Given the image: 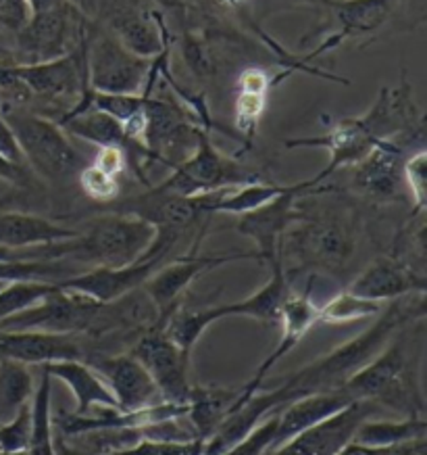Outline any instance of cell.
Returning a JSON list of instances; mask_svg holds the SVG:
<instances>
[{
	"instance_id": "obj_1",
	"label": "cell",
	"mask_w": 427,
	"mask_h": 455,
	"mask_svg": "<svg viewBox=\"0 0 427 455\" xmlns=\"http://www.w3.org/2000/svg\"><path fill=\"white\" fill-rule=\"evenodd\" d=\"M326 124L323 134L286 140L288 148H326L329 161L317 176H312L317 184L342 167L357 165L382 140L413 142L421 139L425 130V117L415 105L413 88L407 80L399 86H384L363 116Z\"/></svg>"
},
{
	"instance_id": "obj_2",
	"label": "cell",
	"mask_w": 427,
	"mask_h": 455,
	"mask_svg": "<svg viewBox=\"0 0 427 455\" xmlns=\"http://www.w3.org/2000/svg\"><path fill=\"white\" fill-rule=\"evenodd\" d=\"M423 297L425 295H417V299H411V301L407 297L396 299L388 307H384L377 320L357 337L338 345L315 362L306 363L294 374L272 382L269 387L278 395L280 405L286 407L292 401L311 393L344 388L348 379L357 374L365 363H369L402 326H407L408 322L423 320Z\"/></svg>"
},
{
	"instance_id": "obj_3",
	"label": "cell",
	"mask_w": 427,
	"mask_h": 455,
	"mask_svg": "<svg viewBox=\"0 0 427 455\" xmlns=\"http://www.w3.org/2000/svg\"><path fill=\"white\" fill-rule=\"evenodd\" d=\"M423 320L402 326L369 363L348 379L344 391L352 399L371 401L373 405L388 407L405 418H425L421 388Z\"/></svg>"
},
{
	"instance_id": "obj_4",
	"label": "cell",
	"mask_w": 427,
	"mask_h": 455,
	"mask_svg": "<svg viewBox=\"0 0 427 455\" xmlns=\"http://www.w3.org/2000/svg\"><path fill=\"white\" fill-rule=\"evenodd\" d=\"M154 241V228L140 218L107 213L69 241L40 247V259H67L92 267H123L140 261Z\"/></svg>"
},
{
	"instance_id": "obj_5",
	"label": "cell",
	"mask_w": 427,
	"mask_h": 455,
	"mask_svg": "<svg viewBox=\"0 0 427 455\" xmlns=\"http://www.w3.org/2000/svg\"><path fill=\"white\" fill-rule=\"evenodd\" d=\"M13 130L23 161L29 170L51 184H67L88 161L71 145L67 132L55 119L21 105H0Z\"/></svg>"
},
{
	"instance_id": "obj_6",
	"label": "cell",
	"mask_w": 427,
	"mask_h": 455,
	"mask_svg": "<svg viewBox=\"0 0 427 455\" xmlns=\"http://www.w3.org/2000/svg\"><path fill=\"white\" fill-rule=\"evenodd\" d=\"M255 182H265L263 173L240 164L236 157L221 153L210 140L209 132L202 130L194 153L178 167H173L170 176L161 184H156L154 188L171 195L196 196L217 193V190L240 188Z\"/></svg>"
},
{
	"instance_id": "obj_7",
	"label": "cell",
	"mask_w": 427,
	"mask_h": 455,
	"mask_svg": "<svg viewBox=\"0 0 427 455\" xmlns=\"http://www.w3.org/2000/svg\"><path fill=\"white\" fill-rule=\"evenodd\" d=\"M153 59L138 57L125 49L105 28L86 36V80L88 88L105 94H142L146 88Z\"/></svg>"
},
{
	"instance_id": "obj_8",
	"label": "cell",
	"mask_w": 427,
	"mask_h": 455,
	"mask_svg": "<svg viewBox=\"0 0 427 455\" xmlns=\"http://www.w3.org/2000/svg\"><path fill=\"white\" fill-rule=\"evenodd\" d=\"M317 193H323V188H319L315 180L309 178L292 184L284 195L275 196L273 201L265 203L255 212L238 215L236 230L255 243L258 261L272 266L275 259H280L284 236L304 215L303 209H300V199Z\"/></svg>"
},
{
	"instance_id": "obj_9",
	"label": "cell",
	"mask_w": 427,
	"mask_h": 455,
	"mask_svg": "<svg viewBox=\"0 0 427 455\" xmlns=\"http://www.w3.org/2000/svg\"><path fill=\"white\" fill-rule=\"evenodd\" d=\"M86 36L74 51H69L67 55L51 59V61L11 63V74L26 86L29 97L46 100L48 105L63 107L61 116H65L71 107L80 103L88 88Z\"/></svg>"
},
{
	"instance_id": "obj_10",
	"label": "cell",
	"mask_w": 427,
	"mask_h": 455,
	"mask_svg": "<svg viewBox=\"0 0 427 455\" xmlns=\"http://www.w3.org/2000/svg\"><path fill=\"white\" fill-rule=\"evenodd\" d=\"M304 212V209H303ZM300 228L292 230V244L298 259L306 266L338 272L357 251V228L342 212L309 215L304 212Z\"/></svg>"
},
{
	"instance_id": "obj_11",
	"label": "cell",
	"mask_w": 427,
	"mask_h": 455,
	"mask_svg": "<svg viewBox=\"0 0 427 455\" xmlns=\"http://www.w3.org/2000/svg\"><path fill=\"white\" fill-rule=\"evenodd\" d=\"M105 303L94 301L82 292L57 289L32 307L0 322V331L42 332V334H80L92 328L96 315Z\"/></svg>"
},
{
	"instance_id": "obj_12",
	"label": "cell",
	"mask_w": 427,
	"mask_h": 455,
	"mask_svg": "<svg viewBox=\"0 0 427 455\" xmlns=\"http://www.w3.org/2000/svg\"><path fill=\"white\" fill-rule=\"evenodd\" d=\"M86 32V15L74 3H67L48 13L29 15L28 21L15 32L17 49L23 63L51 61L74 51Z\"/></svg>"
},
{
	"instance_id": "obj_13",
	"label": "cell",
	"mask_w": 427,
	"mask_h": 455,
	"mask_svg": "<svg viewBox=\"0 0 427 455\" xmlns=\"http://www.w3.org/2000/svg\"><path fill=\"white\" fill-rule=\"evenodd\" d=\"M138 362L146 368L154 380L163 401L188 405L192 391L190 382V355L179 351V347L163 332L161 324L144 331L130 349Z\"/></svg>"
},
{
	"instance_id": "obj_14",
	"label": "cell",
	"mask_w": 427,
	"mask_h": 455,
	"mask_svg": "<svg viewBox=\"0 0 427 455\" xmlns=\"http://www.w3.org/2000/svg\"><path fill=\"white\" fill-rule=\"evenodd\" d=\"M402 0H328L326 11L332 15L334 29L323 36L317 49H312L304 61L336 51L346 40H359L377 34L388 26Z\"/></svg>"
},
{
	"instance_id": "obj_15",
	"label": "cell",
	"mask_w": 427,
	"mask_h": 455,
	"mask_svg": "<svg viewBox=\"0 0 427 455\" xmlns=\"http://www.w3.org/2000/svg\"><path fill=\"white\" fill-rule=\"evenodd\" d=\"M242 259H257L258 255L252 253H213V255H198L196 251H192L188 255H182L176 261L163 263L161 267H156L150 274L146 283L142 284V291L146 292V297L153 301L156 309L161 311V315L170 314V311L179 305L184 292L188 291V286L194 283L198 276H202L209 269L225 266L232 261H242Z\"/></svg>"
},
{
	"instance_id": "obj_16",
	"label": "cell",
	"mask_w": 427,
	"mask_h": 455,
	"mask_svg": "<svg viewBox=\"0 0 427 455\" xmlns=\"http://www.w3.org/2000/svg\"><path fill=\"white\" fill-rule=\"evenodd\" d=\"M376 414L377 405L371 401H352L344 410L312 424L267 455H338L346 445H351L360 424Z\"/></svg>"
},
{
	"instance_id": "obj_17",
	"label": "cell",
	"mask_w": 427,
	"mask_h": 455,
	"mask_svg": "<svg viewBox=\"0 0 427 455\" xmlns=\"http://www.w3.org/2000/svg\"><path fill=\"white\" fill-rule=\"evenodd\" d=\"M311 286L312 283H309V286H306L303 292H290V295H288L284 305H281L280 320H278V324H281V334H280L278 345H275L273 351L263 359L261 366H258L255 370V374H252V379L240 388V399L236 401V405L233 407L242 405L246 399H250L257 391H261L267 374L278 366L288 353L297 349L300 340H303L306 334L319 324V305L312 301Z\"/></svg>"
},
{
	"instance_id": "obj_18",
	"label": "cell",
	"mask_w": 427,
	"mask_h": 455,
	"mask_svg": "<svg viewBox=\"0 0 427 455\" xmlns=\"http://www.w3.org/2000/svg\"><path fill=\"white\" fill-rule=\"evenodd\" d=\"M86 363L105 379L117 410L134 411L161 401L146 368L131 353H88Z\"/></svg>"
},
{
	"instance_id": "obj_19",
	"label": "cell",
	"mask_w": 427,
	"mask_h": 455,
	"mask_svg": "<svg viewBox=\"0 0 427 455\" xmlns=\"http://www.w3.org/2000/svg\"><path fill=\"white\" fill-rule=\"evenodd\" d=\"M405 148L399 140H382L357 165H352V187L367 199L399 201L405 195Z\"/></svg>"
},
{
	"instance_id": "obj_20",
	"label": "cell",
	"mask_w": 427,
	"mask_h": 455,
	"mask_svg": "<svg viewBox=\"0 0 427 455\" xmlns=\"http://www.w3.org/2000/svg\"><path fill=\"white\" fill-rule=\"evenodd\" d=\"M346 291L377 303L396 301L408 295H425V274L399 257H377Z\"/></svg>"
},
{
	"instance_id": "obj_21",
	"label": "cell",
	"mask_w": 427,
	"mask_h": 455,
	"mask_svg": "<svg viewBox=\"0 0 427 455\" xmlns=\"http://www.w3.org/2000/svg\"><path fill=\"white\" fill-rule=\"evenodd\" d=\"M163 266V259H140L123 267H90L86 272H77L74 276L57 283L61 289L82 292L92 297L99 303H113L117 299L130 295L140 289L156 267Z\"/></svg>"
},
{
	"instance_id": "obj_22",
	"label": "cell",
	"mask_w": 427,
	"mask_h": 455,
	"mask_svg": "<svg viewBox=\"0 0 427 455\" xmlns=\"http://www.w3.org/2000/svg\"><path fill=\"white\" fill-rule=\"evenodd\" d=\"M294 68H288L280 74L257 68H246L236 80V97H233V124H236L238 139L242 140V151H249L257 139L258 124L267 109V100L272 90L281 80L292 76Z\"/></svg>"
},
{
	"instance_id": "obj_23",
	"label": "cell",
	"mask_w": 427,
	"mask_h": 455,
	"mask_svg": "<svg viewBox=\"0 0 427 455\" xmlns=\"http://www.w3.org/2000/svg\"><path fill=\"white\" fill-rule=\"evenodd\" d=\"M269 267H272V276L250 297L240 299V301L233 303L202 307L209 324L213 326L215 322L225 320V317H250V320L261 322V324H278L281 305H284L288 295L292 292L290 283H288V272L284 267V253Z\"/></svg>"
},
{
	"instance_id": "obj_24",
	"label": "cell",
	"mask_w": 427,
	"mask_h": 455,
	"mask_svg": "<svg viewBox=\"0 0 427 455\" xmlns=\"http://www.w3.org/2000/svg\"><path fill=\"white\" fill-rule=\"evenodd\" d=\"M0 359H15L28 366H40L59 359L86 362V349L77 343L75 334L0 331Z\"/></svg>"
},
{
	"instance_id": "obj_25",
	"label": "cell",
	"mask_w": 427,
	"mask_h": 455,
	"mask_svg": "<svg viewBox=\"0 0 427 455\" xmlns=\"http://www.w3.org/2000/svg\"><path fill=\"white\" fill-rule=\"evenodd\" d=\"M352 399L344 388H336V391H321V393H311L304 395L286 407H281L278 411V430H275L273 445L269 449V453L280 445H284L286 441H290L292 436H297L303 430L311 428L312 424L326 420V418L334 416L336 411L344 410L346 405H351Z\"/></svg>"
},
{
	"instance_id": "obj_26",
	"label": "cell",
	"mask_w": 427,
	"mask_h": 455,
	"mask_svg": "<svg viewBox=\"0 0 427 455\" xmlns=\"http://www.w3.org/2000/svg\"><path fill=\"white\" fill-rule=\"evenodd\" d=\"M80 228H69L36 213L0 212V247L7 249H36L55 244L77 236Z\"/></svg>"
},
{
	"instance_id": "obj_27",
	"label": "cell",
	"mask_w": 427,
	"mask_h": 455,
	"mask_svg": "<svg viewBox=\"0 0 427 455\" xmlns=\"http://www.w3.org/2000/svg\"><path fill=\"white\" fill-rule=\"evenodd\" d=\"M51 379L63 380L75 397V414L86 416L99 407H117L107 382L82 359H59V362L40 363Z\"/></svg>"
},
{
	"instance_id": "obj_28",
	"label": "cell",
	"mask_w": 427,
	"mask_h": 455,
	"mask_svg": "<svg viewBox=\"0 0 427 455\" xmlns=\"http://www.w3.org/2000/svg\"><path fill=\"white\" fill-rule=\"evenodd\" d=\"M242 387H194L192 385L188 397L186 420L194 430L196 439L207 441L215 428L225 420L232 407L240 399Z\"/></svg>"
},
{
	"instance_id": "obj_29",
	"label": "cell",
	"mask_w": 427,
	"mask_h": 455,
	"mask_svg": "<svg viewBox=\"0 0 427 455\" xmlns=\"http://www.w3.org/2000/svg\"><path fill=\"white\" fill-rule=\"evenodd\" d=\"M32 435H29V455H57L55 427H52V379L44 368L38 366L32 401Z\"/></svg>"
},
{
	"instance_id": "obj_30",
	"label": "cell",
	"mask_w": 427,
	"mask_h": 455,
	"mask_svg": "<svg viewBox=\"0 0 427 455\" xmlns=\"http://www.w3.org/2000/svg\"><path fill=\"white\" fill-rule=\"evenodd\" d=\"M427 436L425 418H402V420H365L354 433L352 443L369 447L400 445Z\"/></svg>"
},
{
	"instance_id": "obj_31",
	"label": "cell",
	"mask_w": 427,
	"mask_h": 455,
	"mask_svg": "<svg viewBox=\"0 0 427 455\" xmlns=\"http://www.w3.org/2000/svg\"><path fill=\"white\" fill-rule=\"evenodd\" d=\"M34 374L29 366L15 359H0V424L13 418L23 405L32 401Z\"/></svg>"
},
{
	"instance_id": "obj_32",
	"label": "cell",
	"mask_w": 427,
	"mask_h": 455,
	"mask_svg": "<svg viewBox=\"0 0 427 455\" xmlns=\"http://www.w3.org/2000/svg\"><path fill=\"white\" fill-rule=\"evenodd\" d=\"M292 184H275V182H255L246 184V187L232 188L227 193L221 195V199L215 203L213 215L215 213H227V215H244L255 209L263 207L265 203L273 201L275 196L284 195Z\"/></svg>"
},
{
	"instance_id": "obj_33",
	"label": "cell",
	"mask_w": 427,
	"mask_h": 455,
	"mask_svg": "<svg viewBox=\"0 0 427 455\" xmlns=\"http://www.w3.org/2000/svg\"><path fill=\"white\" fill-rule=\"evenodd\" d=\"M382 309L384 303L369 301L351 291H342L328 303L319 305V324H352V322L377 317Z\"/></svg>"
},
{
	"instance_id": "obj_34",
	"label": "cell",
	"mask_w": 427,
	"mask_h": 455,
	"mask_svg": "<svg viewBox=\"0 0 427 455\" xmlns=\"http://www.w3.org/2000/svg\"><path fill=\"white\" fill-rule=\"evenodd\" d=\"M57 289L55 283H9L0 289V322L32 307Z\"/></svg>"
},
{
	"instance_id": "obj_35",
	"label": "cell",
	"mask_w": 427,
	"mask_h": 455,
	"mask_svg": "<svg viewBox=\"0 0 427 455\" xmlns=\"http://www.w3.org/2000/svg\"><path fill=\"white\" fill-rule=\"evenodd\" d=\"M77 184L83 190V195L94 203H100V205H109V203L119 199V180L111 173L99 170V167L88 164L83 165L80 173H77Z\"/></svg>"
},
{
	"instance_id": "obj_36",
	"label": "cell",
	"mask_w": 427,
	"mask_h": 455,
	"mask_svg": "<svg viewBox=\"0 0 427 455\" xmlns=\"http://www.w3.org/2000/svg\"><path fill=\"white\" fill-rule=\"evenodd\" d=\"M402 180H405V188L408 190L413 201V218L423 213L427 205V153L419 148L411 157L405 159L402 167Z\"/></svg>"
},
{
	"instance_id": "obj_37",
	"label": "cell",
	"mask_w": 427,
	"mask_h": 455,
	"mask_svg": "<svg viewBox=\"0 0 427 455\" xmlns=\"http://www.w3.org/2000/svg\"><path fill=\"white\" fill-rule=\"evenodd\" d=\"M32 435V407L26 403L11 420L0 424V453H23Z\"/></svg>"
},
{
	"instance_id": "obj_38",
	"label": "cell",
	"mask_w": 427,
	"mask_h": 455,
	"mask_svg": "<svg viewBox=\"0 0 427 455\" xmlns=\"http://www.w3.org/2000/svg\"><path fill=\"white\" fill-rule=\"evenodd\" d=\"M275 430H278V411L258 424L250 435H246L236 445L225 449L219 455H267L273 445Z\"/></svg>"
},
{
	"instance_id": "obj_39",
	"label": "cell",
	"mask_w": 427,
	"mask_h": 455,
	"mask_svg": "<svg viewBox=\"0 0 427 455\" xmlns=\"http://www.w3.org/2000/svg\"><path fill=\"white\" fill-rule=\"evenodd\" d=\"M182 57L190 71L198 77L213 74V55L209 42L198 29H186L182 36Z\"/></svg>"
},
{
	"instance_id": "obj_40",
	"label": "cell",
	"mask_w": 427,
	"mask_h": 455,
	"mask_svg": "<svg viewBox=\"0 0 427 455\" xmlns=\"http://www.w3.org/2000/svg\"><path fill=\"white\" fill-rule=\"evenodd\" d=\"M338 455H427V436L390 447H369L359 445V443H351V445H346Z\"/></svg>"
},
{
	"instance_id": "obj_41",
	"label": "cell",
	"mask_w": 427,
	"mask_h": 455,
	"mask_svg": "<svg viewBox=\"0 0 427 455\" xmlns=\"http://www.w3.org/2000/svg\"><path fill=\"white\" fill-rule=\"evenodd\" d=\"M194 447V441L190 443H178V441H154V439H142L136 445L128 449H122L117 453L109 455H188Z\"/></svg>"
},
{
	"instance_id": "obj_42",
	"label": "cell",
	"mask_w": 427,
	"mask_h": 455,
	"mask_svg": "<svg viewBox=\"0 0 427 455\" xmlns=\"http://www.w3.org/2000/svg\"><path fill=\"white\" fill-rule=\"evenodd\" d=\"M92 165L119 178L125 170H128V155H125L123 148L119 147H99Z\"/></svg>"
},
{
	"instance_id": "obj_43",
	"label": "cell",
	"mask_w": 427,
	"mask_h": 455,
	"mask_svg": "<svg viewBox=\"0 0 427 455\" xmlns=\"http://www.w3.org/2000/svg\"><path fill=\"white\" fill-rule=\"evenodd\" d=\"M28 21V0H0V26L17 32Z\"/></svg>"
},
{
	"instance_id": "obj_44",
	"label": "cell",
	"mask_w": 427,
	"mask_h": 455,
	"mask_svg": "<svg viewBox=\"0 0 427 455\" xmlns=\"http://www.w3.org/2000/svg\"><path fill=\"white\" fill-rule=\"evenodd\" d=\"M0 155H4V157L11 161H15V164L26 165V161H23V155H21V148L15 140L13 130H11L9 122L3 116V109H0Z\"/></svg>"
},
{
	"instance_id": "obj_45",
	"label": "cell",
	"mask_w": 427,
	"mask_h": 455,
	"mask_svg": "<svg viewBox=\"0 0 427 455\" xmlns=\"http://www.w3.org/2000/svg\"><path fill=\"white\" fill-rule=\"evenodd\" d=\"M0 180H3V182H9L13 188H26L29 182L28 167L15 164V161L0 155Z\"/></svg>"
},
{
	"instance_id": "obj_46",
	"label": "cell",
	"mask_w": 427,
	"mask_h": 455,
	"mask_svg": "<svg viewBox=\"0 0 427 455\" xmlns=\"http://www.w3.org/2000/svg\"><path fill=\"white\" fill-rule=\"evenodd\" d=\"M67 3H71V0H28V17L48 13V11H55Z\"/></svg>"
},
{
	"instance_id": "obj_47",
	"label": "cell",
	"mask_w": 427,
	"mask_h": 455,
	"mask_svg": "<svg viewBox=\"0 0 427 455\" xmlns=\"http://www.w3.org/2000/svg\"><path fill=\"white\" fill-rule=\"evenodd\" d=\"M213 3L224 11H232V13H244L246 15L250 0H213Z\"/></svg>"
},
{
	"instance_id": "obj_48",
	"label": "cell",
	"mask_w": 427,
	"mask_h": 455,
	"mask_svg": "<svg viewBox=\"0 0 427 455\" xmlns=\"http://www.w3.org/2000/svg\"><path fill=\"white\" fill-rule=\"evenodd\" d=\"M17 190L20 188H11L9 193H4L3 196H0V212H3V209H7L9 205H13L17 199Z\"/></svg>"
},
{
	"instance_id": "obj_49",
	"label": "cell",
	"mask_w": 427,
	"mask_h": 455,
	"mask_svg": "<svg viewBox=\"0 0 427 455\" xmlns=\"http://www.w3.org/2000/svg\"><path fill=\"white\" fill-rule=\"evenodd\" d=\"M202 445H204V441L202 439H196L194 441V447H192V451L188 455H202Z\"/></svg>"
},
{
	"instance_id": "obj_50",
	"label": "cell",
	"mask_w": 427,
	"mask_h": 455,
	"mask_svg": "<svg viewBox=\"0 0 427 455\" xmlns=\"http://www.w3.org/2000/svg\"><path fill=\"white\" fill-rule=\"evenodd\" d=\"M159 3L167 4V7H176V9H184V0H159Z\"/></svg>"
},
{
	"instance_id": "obj_51",
	"label": "cell",
	"mask_w": 427,
	"mask_h": 455,
	"mask_svg": "<svg viewBox=\"0 0 427 455\" xmlns=\"http://www.w3.org/2000/svg\"><path fill=\"white\" fill-rule=\"evenodd\" d=\"M300 3H306V4H315V7H323V9H326L328 0H300Z\"/></svg>"
},
{
	"instance_id": "obj_52",
	"label": "cell",
	"mask_w": 427,
	"mask_h": 455,
	"mask_svg": "<svg viewBox=\"0 0 427 455\" xmlns=\"http://www.w3.org/2000/svg\"><path fill=\"white\" fill-rule=\"evenodd\" d=\"M71 3H74V4H75V7H77V9H80L83 15H86V4H88V0H71Z\"/></svg>"
},
{
	"instance_id": "obj_53",
	"label": "cell",
	"mask_w": 427,
	"mask_h": 455,
	"mask_svg": "<svg viewBox=\"0 0 427 455\" xmlns=\"http://www.w3.org/2000/svg\"><path fill=\"white\" fill-rule=\"evenodd\" d=\"M4 284H9V283H3V280H0V289H3V286H4Z\"/></svg>"
}]
</instances>
